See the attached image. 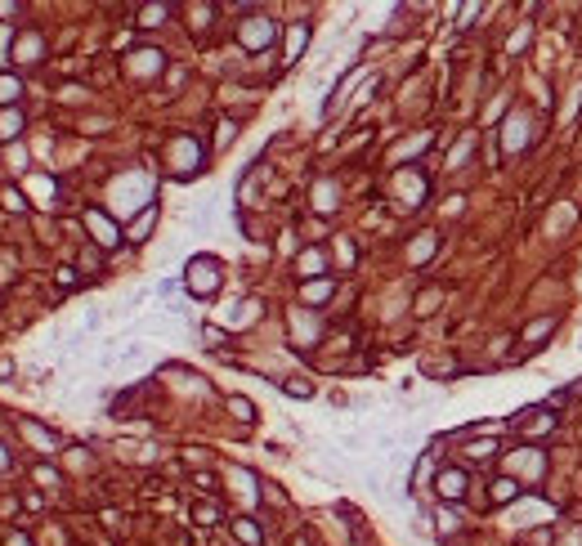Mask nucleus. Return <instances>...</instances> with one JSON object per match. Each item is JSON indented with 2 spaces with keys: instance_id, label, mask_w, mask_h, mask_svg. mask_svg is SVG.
Masks as SVG:
<instances>
[{
  "instance_id": "393cba45",
  "label": "nucleus",
  "mask_w": 582,
  "mask_h": 546,
  "mask_svg": "<svg viewBox=\"0 0 582 546\" xmlns=\"http://www.w3.org/2000/svg\"><path fill=\"white\" fill-rule=\"evenodd\" d=\"M59 287H76V269H59Z\"/></svg>"
},
{
  "instance_id": "7ed1b4c3",
  "label": "nucleus",
  "mask_w": 582,
  "mask_h": 546,
  "mask_svg": "<svg viewBox=\"0 0 582 546\" xmlns=\"http://www.w3.org/2000/svg\"><path fill=\"white\" fill-rule=\"evenodd\" d=\"M435 493L444 497V502H462L466 497V470H439Z\"/></svg>"
},
{
  "instance_id": "39448f33",
  "label": "nucleus",
  "mask_w": 582,
  "mask_h": 546,
  "mask_svg": "<svg viewBox=\"0 0 582 546\" xmlns=\"http://www.w3.org/2000/svg\"><path fill=\"white\" fill-rule=\"evenodd\" d=\"M23 126H27L23 112H18V108H5V112H0V144H14V139L23 135Z\"/></svg>"
},
{
  "instance_id": "f3484780",
  "label": "nucleus",
  "mask_w": 582,
  "mask_h": 546,
  "mask_svg": "<svg viewBox=\"0 0 582 546\" xmlns=\"http://www.w3.org/2000/svg\"><path fill=\"white\" fill-rule=\"evenodd\" d=\"M152 215H157V211H152V206H148V211H144V215H139V220H135V229H130V242H144V233L152 229Z\"/></svg>"
},
{
  "instance_id": "bb28decb",
  "label": "nucleus",
  "mask_w": 582,
  "mask_h": 546,
  "mask_svg": "<svg viewBox=\"0 0 582 546\" xmlns=\"http://www.w3.org/2000/svg\"><path fill=\"white\" fill-rule=\"evenodd\" d=\"M0 470H9V453H5V448H0Z\"/></svg>"
},
{
  "instance_id": "9b49d317",
  "label": "nucleus",
  "mask_w": 582,
  "mask_h": 546,
  "mask_svg": "<svg viewBox=\"0 0 582 546\" xmlns=\"http://www.w3.org/2000/svg\"><path fill=\"white\" fill-rule=\"evenodd\" d=\"M161 18H170V5H148V9H139V27H157Z\"/></svg>"
},
{
  "instance_id": "1a4fd4ad",
  "label": "nucleus",
  "mask_w": 582,
  "mask_h": 546,
  "mask_svg": "<svg viewBox=\"0 0 582 546\" xmlns=\"http://www.w3.org/2000/svg\"><path fill=\"white\" fill-rule=\"evenodd\" d=\"M36 54H41V36H18V63H36Z\"/></svg>"
},
{
  "instance_id": "2eb2a0df",
  "label": "nucleus",
  "mask_w": 582,
  "mask_h": 546,
  "mask_svg": "<svg viewBox=\"0 0 582 546\" xmlns=\"http://www.w3.org/2000/svg\"><path fill=\"white\" fill-rule=\"evenodd\" d=\"M556 323H560V318H542V323H533L529 332H524V341H542V336H551V332H556Z\"/></svg>"
},
{
  "instance_id": "f257e3e1",
  "label": "nucleus",
  "mask_w": 582,
  "mask_h": 546,
  "mask_svg": "<svg viewBox=\"0 0 582 546\" xmlns=\"http://www.w3.org/2000/svg\"><path fill=\"white\" fill-rule=\"evenodd\" d=\"M215 287H219V260L215 256L188 260V291H193V296H211Z\"/></svg>"
},
{
  "instance_id": "dca6fc26",
  "label": "nucleus",
  "mask_w": 582,
  "mask_h": 546,
  "mask_svg": "<svg viewBox=\"0 0 582 546\" xmlns=\"http://www.w3.org/2000/svg\"><path fill=\"white\" fill-rule=\"evenodd\" d=\"M515 493H520V484H515V479H498V484H493V502H511Z\"/></svg>"
},
{
  "instance_id": "423d86ee",
  "label": "nucleus",
  "mask_w": 582,
  "mask_h": 546,
  "mask_svg": "<svg viewBox=\"0 0 582 546\" xmlns=\"http://www.w3.org/2000/svg\"><path fill=\"white\" fill-rule=\"evenodd\" d=\"M18 94H23V81H18L14 72H0V112H5V108H14V103H18Z\"/></svg>"
},
{
  "instance_id": "412c9836",
  "label": "nucleus",
  "mask_w": 582,
  "mask_h": 546,
  "mask_svg": "<svg viewBox=\"0 0 582 546\" xmlns=\"http://www.w3.org/2000/svg\"><path fill=\"white\" fill-rule=\"evenodd\" d=\"M466 453H471V457H493V453H498V444H493V439H489V444H471Z\"/></svg>"
},
{
  "instance_id": "4468645a",
  "label": "nucleus",
  "mask_w": 582,
  "mask_h": 546,
  "mask_svg": "<svg viewBox=\"0 0 582 546\" xmlns=\"http://www.w3.org/2000/svg\"><path fill=\"white\" fill-rule=\"evenodd\" d=\"M295 269H300L304 278H309V273H318V269H322V251H304V256L295 260Z\"/></svg>"
},
{
  "instance_id": "f03ea898",
  "label": "nucleus",
  "mask_w": 582,
  "mask_h": 546,
  "mask_svg": "<svg viewBox=\"0 0 582 546\" xmlns=\"http://www.w3.org/2000/svg\"><path fill=\"white\" fill-rule=\"evenodd\" d=\"M237 36H242V45H246V50H264V45L273 41V23H269V18H246Z\"/></svg>"
},
{
  "instance_id": "f8f14e48",
  "label": "nucleus",
  "mask_w": 582,
  "mask_h": 546,
  "mask_svg": "<svg viewBox=\"0 0 582 546\" xmlns=\"http://www.w3.org/2000/svg\"><path fill=\"white\" fill-rule=\"evenodd\" d=\"M0 202H5L9 211H18V215L27 211V197H23V188H0Z\"/></svg>"
},
{
  "instance_id": "b1692460",
  "label": "nucleus",
  "mask_w": 582,
  "mask_h": 546,
  "mask_svg": "<svg viewBox=\"0 0 582 546\" xmlns=\"http://www.w3.org/2000/svg\"><path fill=\"white\" fill-rule=\"evenodd\" d=\"M23 14V5H9V0H0V18H18Z\"/></svg>"
},
{
  "instance_id": "aec40b11",
  "label": "nucleus",
  "mask_w": 582,
  "mask_h": 546,
  "mask_svg": "<svg viewBox=\"0 0 582 546\" xmlns=\"http://www.w3.org/2000/svg\"><path fill=\"white\" fill-rule=\"evenodd\" d=\"M313 197H318V202H313L318 211H331V206H336V202H331V197H336V188H331V184H318V193H313Z\"/></svg>"
},
{
  "instance_id": "a878e982",
  "label": "nucleus",
  "mask_w": 582,
  "mask_h": 546,
  "mask_svg": "<svg viewBox=\"0 0 582 546\" xmlns=\"http://www.w3.org/2000/svg\"><path fill=\"white\" fill-rule=\"evenodd\" d=\"M9 546H32V542H27L23 533H9Z\"/></svg>"
},
{
  "instance_id": "5701e85b",
  "label": "nucleus",
  "mask_w": 582,
  "mask_h": 546,
  "mask_svg": "<svg viewBox=\"0 0 582 546\" xmlns=\"http://www.w3.org/2000/svg\"><path fill=\"white\" fill-rule=\"evenodd\" d=\"M36 479H41V484H50V488H54V484H59V475H54V470H50V466H36Z\"/></svg>"
},
{
  "instance_id": "a211bd4d",
  "label": "nucleus",
  "mask_w": 582,
  "mask_h": 546,
  "mask_svg": "<svg viewBox=\"0 0 582 546\" xmlns=\"http://www.w3.org/2000/svg\"><path fill=\"white\" fill-rule=\"evenodd\" d=\"M327 296H331V282H309V287H304V300H313V305L327 300Z\"/></svg>"
},
{
  "instance_id": "9d476101",
  "label": "nucleus",
  "mask_w": 582,
  "mask_h": 546,
  "mask_svg": "<svg viewBox=\"0 0 582 546\" xmlns=\"http://www.w3.org/2000/svg\"><path fill=\"white\" fill-rule=\"evenodd\" d=\"M228 412H233L237 421H255V403L242 399V394H228Z\"/></svg>"
},
{
  "instance_id": "ddd939ff",
  "label": "nucleus",
  "mask_w": 582,
  "mask_h": 546,
  "mask_svg": "<svg viewBox=\"0 0 582 546\" xmlns=\"http://www.w3.org/2000/svg\"><path fill=\"white\" fill-rule=\"evenodd\" d=\"M282 390L291 394V399H313V385L300 381V376H291V381H282Z\"/></svg>"
},
{
  "instance_id": "6ab92c4d",
  "label": "nucleus",
  "mask_w": 582,
  "mask_h": 546,
  "mask_svg": "<svg viewBox=\"0 0 582 546\" xmlns=\"http://www.w3.org/2000/svg\"><path fill=\"white\" fill-rule=\"evenodd\" d=\"M457 529H462V520H457L453 511H439V533H444V538H453Z\"/></svg>"
},
{
  "instance_id": "20e7f679",
  "label": "nucleus",
  "mask_w": 582,
  "mask_h": 546,
  "mask_svg": "<svg viewBox=\"0 0 582 546\" xmlns=\"http://www.w3.org/2000/svg\"><path fill=\"white\" fill-rule=\"evenodd\" d=\"M85 224H90L94 229V242H99V247H117V229H112L108 224V215H99V211H85Z\"/></svg>"
},
{
  "instance_id": "6e6552de",
  "label": "nucleus",
  "mask_w": 582,
  "mask_h": 546,
  "mask_svg": "<svg viewBox=\"0 0 582 546\" xmlns=\"http://www.w3.org/2000/svg\"><path fill=\"white\" fill-rule=\"evenodd\" d=\"M233 533H237V538H242L246 546H260V542H264L260 524H255V520H246V515H242V520H233Z\"/></svg>"
},
{
  "instance_id": "4be33fe9",
  "label": "nucleus",
  "mask_w": 582,
  "mask_h": 546,
  "mask_svg": "<svg viewBox=\"0 0 582 546\" xmlns=\"http://www.w3.org/2000/svg\"><path fill=\"white\" fill-rule=\"evenodd\" d=\"M193 520H197V524H215V506H197Z\"/></svg>"
},
{
  "instance_id": "0eeeda50",
  "label": "nucleus",
  "mask_w": 582,
  "mask_h": 546,
  "mask_svg": "<svg viewBox=\"0 0 582 546\" xmlns=\"http://www.w3.org/2000/svg\"><path fill=\"white\" fill-rule=\"evenodd\" d=\"M304 41H309V23H291V32H287V63L300 59Z\"/></svg>"
}]
</instances>
